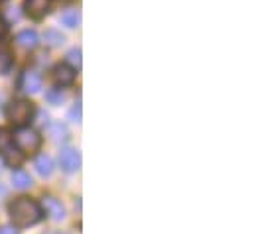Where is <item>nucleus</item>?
<instances>
[{
  "mask_svg": "<svg viewBox=\"0 0 254 234\" xmlns=\"http://www.w3.org/2000/svg\"><path fill=\"white\" fill-rule=\"evenodd\" d=\"M10 219L16 227H32L42 219V209L38 203H34L28 197H20L8 207Z\"/></svg>",
  "mask_w": 254,
  "mask_h": 234,
  "instance_id": "obj_1",
  "label": "nucleus"
},
{
  "mask_svg": "<svg viewBox=\"0 0 254 234\" xmlns=\"http://www.w3.org/2000/svg\"><path fill=\"white\" fill-rule=\"evenodd\" d=\"M6 115H8V120H10L12 124H16V126H24L26 122H30V118H32V115H34V107H32L30 101L20 99V101L10 103Z\"/></svg>",
  "mask_w": 254,
  "mask_h": 234,
  "instance_id": "obj_2",
  "label": "nucleus"
},
{
  "mask_svg": "<svg viewBox=\"0 0 254 234\" xmlns=\"http://www.w3.org/2000/svg\"><path fill=\"white\" fill-rule=\"evenodd\" d=\"M12 140H14L16 146H18L22 152H26V154L36 152V150L40 148V144H42V136H40L36 130H32V128H18V132L14 134Z\"/></svg>",
  "mask_w": 254,
  "mask_h": 234,
  "instance_id": "obj_3",
  "label": "nucleus"
},
{
  "mask_svg": "<svg viewBox=\"0 0 254 234\" xmlns=\"http://www.w3.org/2000/svg\"><path fill=\"white\" fill-rule=\"evenodd\" d=\"M0 154L12 166L22 164V152H18V148L14 146V140L6 128H0Z\"/></svg>",
  "mask_w": 254,
  "mask_h": 234,
  "instance_id": "obj_4",
  "label": "nucleus"
},
{
  "mask_svg": "<svg viewBox=\"0 0 254 234\" xmlns=\"http://www.w3.org/2000/svg\"><path fill=\"white\" fill-rule=\"evenodd\" d=\"M60 164L65 174H75L81 168V154L73 148H65L60 152Z\"/></svg>",
  "mask_w": 254,
  "mask_h": 234,
  "instance_id": "obj_5",
  "label": "nucleus"
},
{
  "mask_svg": "<svg viewBox=\"0 0 254 234\" xmlns=\"http://www.w3.org/2000/svg\"><path fill=\"white\" fill-rule=\"evenodd\" d=\"M20 89L24 93H28V95L40 93V89H42V77H40V73L38 71H32V69L24 71L22 73V79H20Z\"/></svg>",
  "mask_w": 254,
  "mask_h": 234,
  "instance_id": "obj_6",
  "label": "nucleus"
},
{
  "mask_svg": "<svg viewBox=\"0 0 254 234\" xmlns=\"http://www.w3.org/2000/svg\"><path fill=\"white\" fill-rule=\"evenodd\" d=\"M52 6V0H26V14L34 20H42Z\"/></svg>",
  "mask_w": 254,
  "mask_h": 234,
  "instance_id": "obj_7",
  "label": "nucleus"
},
{
  "mask_svg": "<svg viewBox=\"0 0 254 234\" xmlns=\"http://www.w3.org/2000/svg\"><path fill=\"white\" fill-rule=\"evenodd\" d=\"M54 81H56L60 87L71 85V83L75 81V69H73L71 65H67V63L56 65V69H54Z\"/></svg>",
  "mask_w": 254,
  "mask_h": 234,
  "instance_id": "obj_8",
  "label": "nucleus"
},
{
  "mask_svg": "<svg viewBox=\"0 0 254 234\" xmlns=\"http://www.w3.org/2000/svg\"><path fill=\"white\" fill-rule=\"evenodd\" d=\"M16 44L22 48V50H36L40 46V36L38 32L34 30H22L18 36H16Z\"/></svg>",
  "mask_w": 254,
  "mask_h": 234,
  "instance_id": "obj_9",
  "label": "nucleus"
},
{
  "mask_svg": "<svg viewBox=\"0 0 254 234\" xmlns=\"http://www.w3.org/2000/svg\"><path fill=\"white\" fill-rule=\"evenodd\" d=\"M42 205H44L46 213H48L54 221H64L65 219V207L62 205V201H58V199H54V197H46V199L42 201Z\"/></svg>",
  "mask_w": 254,
  "mask_h": 234,
  "instance_id": "obj_10",
  "label": "nucleus"
},
{
  "mask_svg": "<svg viewBox=\"0 0 254 234\" xmlns=\"http://www.w3.org/2000/svg\"><path fill=\"white\" fill-rule=\"evenodd\" d=\"M36 172L40 174L42 177H50L52 174H54V160L50 158V156H46V154H42V156H38L36 158Z\"/></svg>",
  "mask_w": 254,
  "mask_h": 234,
  "instance_id": "obj_11",
  "label": "nucleus"
},
{
  "mask_svg": "<svg viewBox=\"0 0 254 234\" xmlns=\"http://www.w3.org/2000/svg\"><path fill=\"white\" fill-rule=\"evenodd\" d=\"M46 130H48V134L52 136V140H54V142H64L65 138H67V126H65L62 120L50 122Z\"/></svg>",
  "mask_w": 254,
  "mask_h": 234,
  "instance_id": "obj_12",
  "label": "nucleus"
},
{
  "mask_svg": "<svg viewBox=\"0 0 254 234\" xmlns=\"http://www.w3.org/2000/svg\"><path fill=\"white\" fill-rule=\"evenodd\" d=\"M12 185L16 189H28V187H32V177L24 170H16V172H12Z\"/></svg>",
  "mask_w": 254,
  "mask_h": 234,
  "instance_id": "obj_13",
  "label": "nucleus"
},
{
  "mask_svg": "<svg viewBox=\"0 0 254 234\" xmlns=\"http://www.w3.org/2000/svg\"><path fill=\"white\" fill-rule=\"evenodd\" d=\"M44 38H46V44L50 48H62L65 44V36L62 32H58V30H48Z\"/></svg>",
  "mask_w": 254,
  "mask_h": 234,
  "instance_id": "obj_14",
  "label": "nucleus"
},
{
  "mask_svg": "<svg viewBox=\"0 0 254 234\" xmlns=\"http://www.w3.org/2000/svg\"><path fill=\"white\" fill-rule=\"evenodd\" d=\"M62 24L64 26H67V28H77L79 26V22H81V16H79V12L77 10H65L64 14H62Z\"/></svg>",
  "mask_w": 254,
  "mask_h": 234,
  "instance_id": "obj_15",
  "label": "nucleus"
},
{
  "mask_svg": "<svg viewBox=\"0 0 254 234\" xmlns=\"http://www.w3.org/2000/svg\"><path fill=\"white\" fill-rule=\"evenodd\" d=\"M65 58H67V65H71L73 69H81V63H83V59H81V50H79V48H73V50H69Z\"/></svg>",
  "mask_w": 254,
  "mask_h": 234,
  "instance_id": "obj_16",
  "label": "nucleus"
},
{
  "mask_svg": "<svg viewBox=\"0 0 254 234\" xmlns=\"http://www.w3.org/2000/svg\"><path fill=\"white\" fill-rule=\"evenodd\" d=\"M46 101L50 103V105H62L65 101V95L62 89H50L48 93H46Z\"/></svg>",
  "mask_w": 254,
  "mask_h": 234,
  "instance_id": "obj_17",
  "label": "nucleus"
},
{
  "mask_svg": "<svg viewBox=\"0 0 254 234\" xmlns=\"http://www.w3.org/2000/svg\"><path fill=\"white\" fill-rule=\"evenodd\" d=\"M10 65H12V59H10V56H8L6 52H0V75L8 73Z\"/></svg>",
  "mask_w": 254,
  "mask_h": 234,
  "instance_id": "obj_18",
  "label": "nucleus"
},
{
  "mask_svg": "<svg viewBox=\"0 0 254 234\" xmlns=\"http://www.w3.org/2000/svg\"><path fill=\"white\" fill-rule=\"evenodd\" d=\"M69 117H71L73 122H81V103H75V105H73V109H71Z\"/></svg>",
  "mask_w": 254,
  "mask_h": 234,
  "instance_id": "obj_19",
  "label": "nucleus"
},
{
  "mask_svg": "<svg viewBox=\"0 0 254 234\" xmlns=\"http://www.w3.org/2000/svg\"><path fill=\"white\" fill-rule=\"evenodd\" d=\"M0 234H20L14 227H2L0 229Z\"/></svg>",
  "mask_w": 254,
  "mask_h": 234,
  "instance_id": "obj_20",
  "label": "nucleus"
},
{
  "mask_svg": "<svg viewBox=\"0 0 254 234\" xmlns=\"http://www.w3.org/2000/svg\"><path fill=\"white\" fill-rule=\"evenodd\" d=\"M4 32H6V24H4V20L0 18V36H2Z\"/></svg>",
  "mask_w": 254,
  "mask_h": 234,
  "instance_id": "obj_21",
  "label": "nucleus"
},
{
  "mask_svg": "<svg viewBox=\"0 0 254 234\" xmlns=\"http://www.w3.org/2000/svg\"><path fill=\"white\" fill-rule=\"evenodd\" d=\"M2 170H4V162L0 160V174H2Z\"/></svg>",
  "mask_w": 254,
  "mask_h": 234,
  "instance_id": "obj_22",
  "label": "nucleus"
}]
</instances>
